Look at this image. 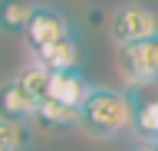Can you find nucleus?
Here are the masks:
<instances>
[{"mask_svg": "<svg viewBox=\"0 0 158 151\" xmlns=\"http://www.w3.org/2000/svg\"><path fill=\"white\" fill-rule=\"evenodd\" d=\"M79 131L96 141H112L132 131V99L112 85H92L89 99L79 109Z\"/></svg>", "mask_w": 158, "mask_h": 151, "instance_id": "f257e3e1", "label": "nucleus"}, {"mask_svg": "<svg viewBox=\"0 0 158 151\" xmlns=\"http://www.w3.org/2000/svg\"><path fill=\"white\" fill-rule=\"evenodd\" d=\"M115 69L128 89L158 85V36L115 46Z\"/></svg>", "mask_w": 158, "mask_h": 151, "instance_id": "f03ea898", "label": "nucleus"}, {"mask_svg": "<svg viewBox=\"0 0 158 151\" xmlns=\"http://www.w3.org/2000/svg\"><path fill=\"white\" fill-rule=\"evenodd\" d=\"M158 36V10L145 7V3H118L112 17H109V40L112 46H125V43H138V40H152Z\"/></svg>", "mask_w": 158, "mask_h": 151, "instance_id": "7ed1b4c3", "label": "nucleus"}, {"mask_svg": "<svg viewBox=\"0 0 158 151\" xmlns=\"http://www.w3.org/2000/svg\"><path fill=\"white\" fill-rule=\"evenodd\" d=\"M69 33H76V26H73V20H69L63 10L46 7V3H36L27 30H23V40H27V50H40V46L56 43V40H63V36H69Z\"/></svg>", "mask_w": 158, "mask_h": 151, "instance_id": "20e7f679", "label": "nucleus"}, {"mask_svg": "<svg viewBox=\"0 0 158 151\" xmlns=\"http://www.w3.org/2000/svg\"><path fill=\"white\" fill-rule=\"evenodd\" d=\"M132 99V135L142 145H158V85L128 89Z\"/></svg>", "mask_w": 158, "mask_h": 151, "instance_id": "39448f33", "label": "nucleus"}, {"mask_svg": "<svg viewBox=\"0 0 158 151\" xmlns=\"http://www.w3.org/2000/svg\"><path fill=\"white\" fill-rule=\"evenodd\" d=\"M79 56H82V50H79V36L76 33H69V36H63V40H56V43H46V46H40V50H30V59L40 62V66L49 69V72L79 69Z\"/></svg>", "mask_w": 158, "mask_h": 151, "instance_id": "423d86ee", "label": "nucleus"}, {"mask_svg": "<svg viewBox=\"0 0 158 151\" xmlns=\"http://www.w3.org/2000/svg\"><path fill=\"white\" fill-rule=\"evenodd\" d=\"M92 82L82 76L79 69H66V72H49V85H46V99H56L69 109H82V102L89 99Z\"/></svg>", "mask_w": 158, "mask_h": 151, "instance_id": "0eeeda50", "label": "nucleus"}, {"mask_svg": "<svg viewBox=\"0 0 158 151\" xmlns=\"http://www.w3.org/2000/svg\"><path fill=\"white\" fill-rule=\"evenodd\" d=\"M30 125H36L40 131H79V109H69L56 99H43L36 105V115Z\"/></svg>", "mask_w": 158, "mask_h": 151, "instance_id": "6e6552de", "label": "nucleus"}, {"mask_svg": "<svg viewBox=\"0 0 158 151\" xmlns=\"http://www.w3.org/2000/svg\"><path fill=\"white\" fill-rule=\"evenodd\" d=\"M36 105H40V102L30 99V95L20 89L13 79L0 85V118H10V121H33Z\"/></svg>", "mask_w": 158, "mask_h": 151, "instance_id": "1a4fd4ad", "label": "nucleus"}, {"mask_svg": "<svg viewBox=\"0 0 158 151\" xmlns=\"http://www.w3.org/2000/svg\"><path fill=\"white\" fill-rule=\"evenodd\" d=\"M36 10L33 0H0V30L7 33H23L30 17Z\"/></svg>", "mask_w": 158, "mask_h": 151, "instance_id": "9d476101", "label": "nucleus"}, {"mask_svg": "<svg viewBox=\"0 0 158 151\" xmlns=\"http://www.w3.org/2000/svg\"><path fill=\"white\" fill-rule=\"evenodd\" d=\"M13 82H17L20 89L27 92L30 99L43 102V99H46V85H49V69H43L40 62H33V59H30L27 66H20V69H17Z\"/></svg>", "mask_w": 158, "mask_h": 151, "instance_id": "9b49d317", "label": "nucleus"}, {"mask_svg": "<svg viewBox=\"0 0 158 151\" xmlns=\"http://www.w3.org/2000/svg\"><path fill=\"white\" fill-rule=\"evenodd\" d=\"M30 145V121L0 118V151H27Z\"/></svg>", "mask_w": 158, "mask_h": 151, "instance_id": "f8f14e48", "label": "nucleus"}, {"mask_svg": "<svg viewBox=\"0 0 158 151\" xmlns=\"http://www.w3.org/2000/svg\"><path fill=\"white\" fill-rule=\"evenodd\" d=\"M135 151H158V145H142V148H135Z\"/></svg>", "mask_w": 158, "mask_h": 151, "instance_id": "ddd939ff", "label": "nucleus"}]
</instances>
